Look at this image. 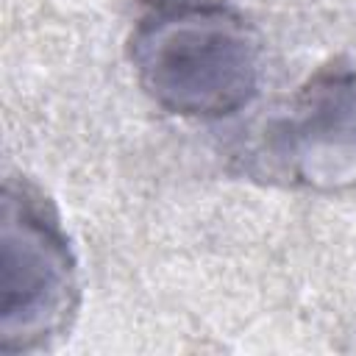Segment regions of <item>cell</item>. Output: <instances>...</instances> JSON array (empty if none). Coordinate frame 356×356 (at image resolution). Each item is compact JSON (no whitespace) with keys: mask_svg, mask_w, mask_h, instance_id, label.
<instances>
[{"mask_svg":"<svg viewBox=\"0 0 356 356\" xmlns=\"http://www.w3.org/2000/svg\"><path fill=\"white\" fill-rule=\"evenodd\" d=\"M139 86L170 114L220 120L245 108L261 81V47L231 8L167 0L145 14L128 42Z\"/></svg>","mask_w":356,"mask_h":356,"instance_id":"cell-1","label":"cell"},{"mask_svg":"<svg viewBox=\"0 0 356 356\" xmlns=\"http://www.w3.org/2000/svg\"><path fill=\"white\" fill-rule=\"evenodd\" d=\"M267 159L292 184H356V67L314 75L264 128Z\"/></svg>","mask_w":356,"mask_h":356,"instance_id":"cell-3","label":"cell"},{"mask_svg":"<svg viewBox=\"0 0 356 356\" xmlns=\"http://www.w3.org/2000/svg\"><path fill=\"white\" fill-rule=\"evenodd\" d=\"M78 309V270L67 234L36 186L8 178L0 225V353L50 348Z\"/></svg>","mask_w":356,"mask_h":356,"instance_id":"cell-2","label":"cell"}]
</instances>
